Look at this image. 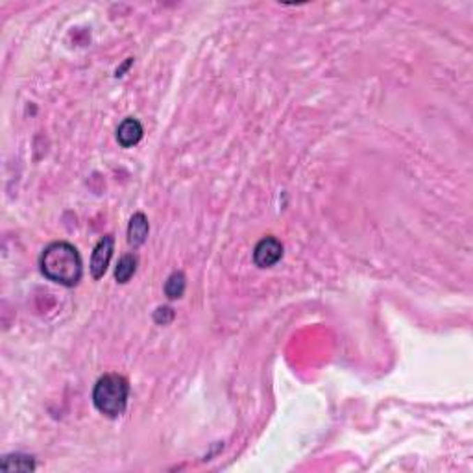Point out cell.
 Here are the masks:
<instances>
[{
	"mask_svg": "<svg viewBox=\"0 0 473 473\" xmlns=\"http://www.w3.org/2000/svg\"><path fill=\"white\" fill-rule=\"evenodd\" d=\"M283 257V244L276 236H264L253 250V263L259 269H270Z\"/></svg>",
	"mask_w": 473,
	"mask_h": 473,
	"instance_id": "cell-3",
	"label": "cell"
},
{
	"mask_svg": "<svg viewBox=\"0 0 473 473\" xmlns=\"http://www.w3.org/2000/svg\"><path fill=\"white\" fill-rule=\"evenodd\" d=\"M135 270H137V257L132 255V253H128V255H124V257L119 261V264H117L115 279L119 283H128V281L132 279L133 273H135Z\"/></svg>",
	"mask_w": 473,
	"mask_h": 473,
	"instance_id": "cell-8",
	"label": "cell"
},
{
	"mask_svg": "<svg viewBox=\"0 0 473 473\" xmlns=\"http://www.w3.org/2000/svg\"><path fill=\"white\" fill-rule=\"evenodd\" d=\"M142 139V126L137 119H124L117 128V141L122 148H132Z\"/></svg>",
	"mask_w": 473,
	"mask_h": 473,
	"instance_id": "cell-5",
	"label": "cell"
},
{
	"mask_svg": "<svg viewBox=\"0 0 473 473\" xmlns=\"http://www.w3.org/2000/svg\"><path fill=\"white\" fill-rule=\"evenodd\" d=\"M148 232H150V226H148V218L144 216V213H135L130 218V226H128V242H130V246L139 248L141 244H144Z\"/></svg>",
	"mask_w": 473,
	"mask_h": 473,
	"instance_id": "cell-6",
	"label": "cell"
},
{
	"mask_svg": "<svg viewBox=\"0 0 473 473\" xmlns=\"http://www.w3.org/2000/svg\"><path fill=\"white\" fill-rule=\"evenodd\" d=\"M130 384L119 373H105L93 389V403L96 410L107 418L121 416L128 405Z\"/></svg>",
	"mask_w": 473,
	"mask_h": 473,
	"instance_id": "cell-2",
	"label": "cell"
},
{
	"mask_svg": "<svg viewBox=\"0 0 473 473\" xmlns=\"http://www.w3.org/2000/svg\"><path fill=\"white\" fill-rule=\"evenodd\" d=\"M0 468L4 472H33L36 470V460L30 455H22V453H15V455H6L0 463Z\"/></svg>",
	"mask_w": 473,
	"mask_h": 473,
	"instance_id": "cell-7",
	"label": "cell"
},
{
	"mask_svg": "<svg viewBox=\"0 0 473 473\" xmlns=\"http://www.w3.org/2000/svg\"><path fill=\"white\" fill-rule=\"evenodd\" d=\"M185 292V276L183 272L170 273V278L165 283V294L169 296L170 300H178Z\"/></svg>",
	"mask_w": 473,
	"mask_h": 473,
	"instance_id": "cell-9",
	"label": "cell"
},
{
	"mask_svg": "<svg viewBox=\"0 0 473 473\" xmlns=\"http://www.w3.org/2000/svg\"><path fill=\"white\" fill-rule=\"evenodd\" d=\"M43 276L61 287H74L82 279V257L70 242L58 241L48 244L39 257Z\"/></svg>",
	"mask_w": 473,
	"mask_h": 473,
	"instance_id": "cell-1",
	"label": "cell"
},
{
	"mask_svg": "<svg viewBox=\"0 0 473 473\" xmlns=\"http://www.w3.org/2000/svg\"><path fill=\"white\" fill-rule=\"evenodd\" d=\"M153 318H156V322H158V324H169L170 320H172L174 318V313H172V309H170V307H159L158 310H156V315H153Z\"/></svg>",
	"mask_w": 473,
	"mask_h": 473,
	"instance_id": "cell-10",
	"label": "cell"
},
{
	"mask_svg": "<svg viewBox=\"0 0 473 473\" xmlns=\"http://www.w3.org/2000/svg\"><path fill=\"white\" fill-rule=\"evenodd\" d=\"M113 244H115V239L113 235L102 236L98 244L93 250V257H91V273L93 278L100 279L105 273L107 266H110L111 255H113Z\"/></svg>",
	"mask_w": 473,
	"mask_h": 473,
	"instance_id": "cell-4",
	"label": "cell"
}]
</instances>
